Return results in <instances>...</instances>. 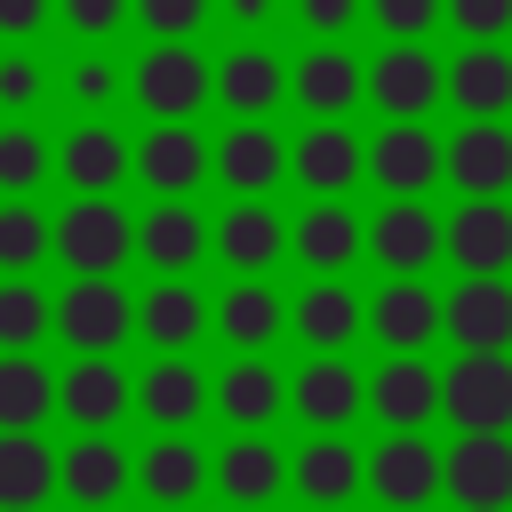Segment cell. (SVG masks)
Masks as SVG:
<instances>
[{"label":"cell","mask_w":512,"mask_h":512,"mask_svg":"<svg viewBox=\"0 0 512 512\" xmlns=\"http://www.w3.org/2000/svg\"><path fill=\"white\" fill-rule=\"evenodd\" d=\"M128 104L144 120H200L216 104V56H200L192 40H152L128 64Z\"/></svg>","instance_id":"1"},{"label":"cell","mask_w":512,"mask_h":512,"mask_svg":"<svg viewBox=\"0 0 512 512\" xmlns=\"http://www.w3.org/2000/svg\"><path fill=\"white\" fill-rule=\"evenodd\" d=\"M56 264L64 272H128L136 264V216L112 192H72L56 208Z\"/></svg>","instance_id":"2"},{"label":"cell","mask_w":512,"mask_h":512,"mask_svg":"<svg viewBox=\"0 0 512 512\" xmlns=\"http://www.w3.org/2000/svg\"><path fill=\"white\" fill-rule=\"evenodd\" d=\"M56 336L64 352H120L136 336V296L120 288V272H72L56 288Z\"/></svg>","instance_id":"3"},{"label":"cell","mask_w":512,"mask_h":512,"mask_svg":"<svg viewBox=\"0 0 512 512\" xmlns=\"http://www.w3.org/2000/svg\"><path fill=\"white\" fill-rule=\"evenodd\" d=\"M368 104L384 120H432L448 104V56H432L424 40H384L368 56Z\"/></svg>","instance_id":"4"},{"label":"cell","mask_w":512,"mask_h":512,"mask_svg":"<svg viewBox=\"0 0 512 512\" xmlns=\"http://www.w3.org/2000/svg\"><path fill=\"white\" fill-rule=\"evenodd\" d=\"M368 264H384V272L448 264V216L424 192H384V208L368 216Z\"/></svg>","instance_id":"5"},{"label":"cell","mask_w":512,"mask_h":512,"mask_svg":"<svg viewBox=\"0 0 512 512\" xmlns=\"http://www.w3.org/2000/svg\"><path fill=\"white\" fill-rule=\"evenodd\" d=\"M440 416L456 432H512V352H456L440 368Z\"/></svg>","instance_id":"6"},{"label":"cell","mask_w":512,"mask_h":512,"mask_svg":"<svg viewBox=\"0 0 512 512\" xmlns=\"http://www.w3.org/2000/svg\"><path fill=\"white\" fill-rule=\"evenodd\" d=\"M288 104L304 120H352V104H368V56H352L344 40H312L304 56H288Z\"/></svg>","instance_id":"7"},{"label":"cell","mask_w":512,"mask_h":512,"mask_svg":"<svg viewBox=\"0 0 512 512\" xmlns=\"http://www.w3.org/2000/svg\"><path fill=\"white\" fill-rule=\"evenodd\" d=\"M216 256V216L192 208V192H152L136 216V264L144 272H200Z\"/></svg>","instance_id":"8"},{"label":"cell","mask_w":512,"mask_h":512,"mask_svg":"<svg viewBox=\"0 0 512 512\" xmlns=\"http://www.w3.org/2000/svg\"><path fill=\"white\" fill-rule=\"evenodd\" d=\"M128 408H136V376L120 368V352H72V368L56 376V416L72 432H120Z\"/></svg>","instance_id":"9"},{"label":"cell","mask_w":512,"mask_h":512,"mask_svg":"<svg viewBox=\"0 0 512 512\" xmlns=\"http://www.w3.org/2000/svg\"><path fill=\"white\" fill-rule=\"evenodd\" d=\"M280 104H288V56L264 32H248L240 48L216 56V112L224 120H272Z\"/></svg>","instance_id":"10"},{"label":"cell","mask_w":512,"mask_h":512,"mask_svg":"<svg viewBox=\"0 0 512 512\" xmlns=\"http://www.w3.org/2000/svg\"><path fill=\"white\" fill-rule=\"evenodd\" d=\"M368 336L384 352H432L448 336L440 288H424V272H384V288L368 296Z\"/></svg>","instance_id":"11"},{"label":"cell","mask_w":512,"mask_h":512,"mask_svg":"<svg viewBox=\"0 0 512 512\" xmlns=\"http://www.w3.org/2000/svg\"><path fill=\"white\" fill-rule=\"evenodd\" d=\"M136 336L152 352H192L200 336H216V296H200L192 272H152V288L136 296Z\"/></svg>","instance_id":"12"},{"label":"cell","mask_w":512,"mask_h":512,"mask_svg":"<svg viewBox=\"0 0 512 512\" xmlns=\"http://www.w3.org/2000/svg\"><path fill=\"white\" fill-rule=\"evenodd\" d=\"M368 408V376L352 368V352H304V368L288 376V416L312 432H344Z\"/></svg>","instance_id":"13"},{"label":"cell","mask_w":512,"mask_h":512,"mask_svg":"<svg viewBox=\"0 0 512 512\" xmlns=\"http://www.w3.org/2000/svg\"><path fill=\"white\" fill-rule=\"evenodd\" d=\"M136 176V144L104 120V112H80L56 144V184L64 192H120Z\"/></svg>","instance_id":"14"},{"label":"cell","mask_w":512,"mask_h":512,"mask_svg":"<svg viewBox=\"0 0 512 512\" xmlns=\"http://www.w3.org/2000/svg\"><path fill=\"white\" fill-rule=\"evenodd\" d=\"M368 184L376 192H432V184H448V144L432 136V120H384L368 136Z\"/></svg>","instance_id":"15"},{"label":"cell","mask_w":512,"mask_h":512,"mask_svg":"<svg viewBox=\"0 0 512 512\" xmlns=\"http://www.w3.org/2000/svg\"><path fill=\"white\" fill-rule=\"evenodd\" d=\"M288 256H296L304 272H352V264L368 256V224L352 216L344 192H312V208L288 216Z\"/></svg>","instance_id":"16"},{"label":"cell","mask_w":512,"mask_h":512,"mask_svg":"<svg viewBox=\"0 0 512 512\" xmlns=\"http://www.w3.org/2000/svg\"><path fill=\"white\" fill-rule=\"evenodd\" d=\"M288 336L304 352H352V336H368V296L344 272H312V288H296L288 304Z\"/></svg>","instance_id":"17"},{"label":"cell","mask_w":512,"mask_h":512,"mask_svg":"<svg viewBox=\"0 0 512 512\" xmlns=\"http://www.w3.org/2000/svg\"><path fill=\"white\" fill-rule=\"evenodd\" d=\"M440 488H448V448H432L424 432H384V440L368 448V496L416 512V504H432Z\"/></svg>","instance_id":"18"},{"label":"cell","mask_w":512,"mask_h":512,"mask_svg":"<svg viewBox=\"0 0 512 512\" xmlns=\"http://www.w3.org/2000/svg\"><path fill=\"white\" fill-rule=\"evenodd\" d=\"M136 408L152 432H192L200 416H216V376H200L192 352H152V368L136 376Z\"/></svg>","instance_id":"19"},{"label":"cell","mask_w":512,"mask_h":512,"mask_svg":"<svg viewBox=\"0 0 512 512\" xmlns=\"http://www.w3.org/2000/svg\"><path fill=\"white\" fill-rule=\"evenodd\" d=\"M440 304L456 352H512V272H456Z\"/></svg>","instance_id":"20"},{"label":"cell","mask_w":512,"mask_h":512,"mask_svg":"<svg viewBox=\"0 0 512 512\" xmlns=\"http://www.w3.org/2000/svg\"><path fill=\"white\" fill-rule=\"evenodd\" d=\"M216 176V144L192 120H152L136 136V184L144 192H200Z\"/></svg>","instance_id":"21"},{"label":"cell","mask_w":512,"mask_h":512,"mask_svg":"<svg viewBox=\"0 0 512 512\" xmlns=\"http://www.w3.org/2000/svg\"><path fill=\"white\" fill-rule=\"evenodd\" d=\"M288 256V216L272 208V192H232L216 216V264L224 272H272Z\"/></svg>","instance_id":"22"},{"label":"cell","mask_w":512,"mask_h":512,"mask_svg":"<svg viewBox=\"0 0 512 512\" xmlns=\"http://www.w3.org/2000/svg\"><path fill=\"white\" fill-rule=\"evenodd\" d=\"M440 496L456 512H504L512 504V432H456Z\"/></svg>","instance_id":"23"},{"label":"cell","mask_w":512,"mask_h":512,"mask_svg":"<svg viewBox=\"0 0 512 512\" xmlns=\"http://www.w3.org/2000/svg\"><path fill=\"white\" fill-rule=\"evenodd\" d=\"M216 336L224 352H272L288 336V296L272 288V272H232L216 296Z\"/></svg>","instance_id":"24"},{"label":"cell","mask_w":512,"mask_h":512,"mask_svg":"<svg viewBox=\"0 0 512 512\" xmlns=\"http://www.w3.org/2000/svg\"><path fill=\"white\" fill-rule=\"evenodd\" d=\"M368 416L384 432H424L440 416V368L424 352H384V368L368 376Z\"/></svg>","instance_id":"25"},{"label":"cell","mask_w":512,"mask_h":512,"mask_svg":"<svg viewBox=\"0 0 512 512\" xmlns=\"http://www.w3.org/2000/svg\"><path fill=\"white\" fill-rule=\"evenodd\" d=\"M136 488V456L112 432H72V448H56V496L64 504H112Z\"/></svg>","instance_id":"26"},{"label":"cell","mask_w":512,"mask_h":512,"mask_svg":"<svg viewBox=\"0 0 512 512\" xmlns=\"http://www.w3.org/2000/svg\"><path fill=\"white\" fill-rule=\"evenodd\" d=\"M448 264L456 272H512V200L504 192H464L448 208Z\"/></svg>","instance_id":"27"},{"label":"cell","mask_w":512,"mask_h":512,"mask_svg":"<svg viewBox=\"0 0 512 512\" xmlns=\"http://www.w3.org/2000/svg\"><path fill=\"white\" fill-rule=\"evenodd\" d=\"M448 112L456 120H512V48L504 40H464L448 56Z\"/></svg>","instance_id":"28"},{"label":"cell","mask_w":512,"mask_h":512,"mask_svg":"<svg viewBox=\"0 0 512 512\" xmlns=\"http://www.w3.org/2000/svg\"><path fill=\"white\" fill-rule=\"evenodd\" d=\"M136 488L152 504H192L216 488V456L192 432H152V448H136Z\"/></svg>","instance_id":"29"},{"label":"cell","mask_w":512,"mask_h":512,"mask_svg":"<svg viewBox=\"0 0 512 512\" xmlns=\"http://www.w3.org/2000/svg\"><path fill=\"white\" fill-rule=\"evenodd\" d=\"M288 176L304 192H352L368 176V144L344 128V120H312L296 144H288Z\"/></svg>","instance_id":"30"},{"label":"cell","mask_w":512,"mask_h":512,"mask_svg":"<svg viewBox=\"0 0 512 512\" xmlns=\"http://www.w3.org/2000/svg\"><path fill=\"white\" fill-rule=\"evenodd\" d=\"M288 488L312 496V504H352L368 488V448H352L344 432H312L296 456H288Z\"/></svg>","instance_id":"31"},{"label":"cell","mask_w":512,"mask_h":512,"mask_svg":"<svg viewBox=\"0 0 512 512\" xmlns=\"http://www.w3.org/2000/svg\"><path fill=\"white\" fill-rule=\"evenodd\" d=\"M216 416H224L232 432H264L272 416H288V376H280L264 352L224 360V376H216Z\"/></svg>","instance_id":"32"},{"label":"cell","mask_w":512,"mask_h":512,"mask_svg":"<svg viewBox=\"0 0 512 512\" xmlns=\"http://www.w3.org/2000/svg\"><path fill=\"white\" fill-rule=\"evenodd\" d=\"M288 176V136L264 128V120H232L216 136V184L224 192H272Z\"/></svg>","instance_id":"33"},{"label":"cell","mask_w":512,"mask_h":512,"mask_svg":"<svg viewBox=\"0 0 512 512\" xmlns=\"http://www.w3.org/2000/svg\"><path fill=\"white\" fill-rule=\"evenodd\" d=\"M448 192H512V128L464 120L448 136Z\"/></svg>","instance_id":"34"},{"label":"cell","mask_w":512,"mask_h":512,"mask_svg":"<svg viewBox=\"0 0 512 512\" xmlns=\"http://www.w3.org/2000/svg\"><path fill=\"white\" fill-rule=\"evenodd\" d=\"M280 488H288V456H280L264 432H240V440L216 448V496H232V504H272Z\"/></svg>","instance_id":"35"},{"label":"cell","mask_w":512,"mask_h":512,"mask_svg":"<svg viewBox=\"0 0 512 512\" xmlns=\"http://www.w3.org/2000/svg\"><path fill=\"white\" fill-rule=\"evenodd\" d=\"M56 496V448L24 424H0V512H32Z\"/></svg>","instance_id":"36"},{"label":"cell","mask_w":512,"mask_h":512,"mask_svg":"<svg viewBox=\"0 0 512 512\" xmlns=\"http://www.w3.org/2000/svg\"><path fill=\"white\" fill-rule=\"evenodd\" d=\"M56 416V368L40 352H0V424L40 432Z\"/></svg>","instance_id":"37"},{"label":"cell","mask_w":512,"mask_h":512,"mask_svg":"<svg viewBox=\"0 0 512 512\" xmlns=\"http://www.w3.org/2000/svg\"><path fill=\"white\" fill-rule=\"evenodd\" d=\"M56 264V216L32 208V192H0V272Z\"/></svg>","instance_id":"38"},{"label":"cell","mask_w":512,"mask_h":512,"mask_svg":"<svg viewBox=\"0 0 512 512\" xmlns=\"http://www.w3.org/2000/svg\"><path fill=\"white\" fill-rule=\"evenodd\" d=\"M56 336V296H40L32 272H0V352H40Z\"/></svg>","instance_id":"39"},{"label":"cell","mask_w":512,"mask_h":512,"mask_svg":"<svg viewBox=\"0 0 512 512\" xmlns=\"http://www.w3.org/2000/svg\"><path fill=\"white\" fill-rule=\"evenodd\" d=\"M56 176V144L32 120H0V192H40Z\"/></svg>","instance_id":"40"},{"label":"cell","mask_w":512,"mask_h":512,"mask_svg":"<svg viewBox=\"0 0 512 512\" xmlns=\"http://www.w3.org/2000/svg\"><path fill=\"white\" fill-rule=\"evenodd\" d=\"M120 96H128V72H120L112 56H96V40H88V56L64 64V104H72V112H112Z\"/></svg>","instance_id":"41"},{"label":"cell","mask_w":512,"mask_h":512,"mask_svg":"<svg viewBox=\"0 0 512 512\" xmlns=\"http://www.w3.org/2000/svg\"><path fill=\"white\" fill-rule=\"evenodd\" d=\"M40 104H48V64L24 56V40H8V56H0V120H32Z\"/></svg>","instance_id":"42"},{"label":"cell","mask_w":512,"mask_h":512,"mask_svg":"<svg viewBox=\"0 0 512 512\" xmlns=\"http://www.w3.org/2000/svg\"><path fill=\"white\" fill-rule=\"evenodd\" d=\"M56 24L72 32V40H112V32H128L136 24V0H56Z\"/></svg>","instance_id":"43"},{"label":"cell","mask_w":512,"mask_h":512,"mask_svg":"<svg viewBox=\"0 0 512 512\" xmlns=\"http://www.w3.org/2000/svg\"><path fill=\"white\" fill-rule=\"evenodd\" d=\"M136 24L152 40H200L216 24V0H136Z\"/></svg>","instance_id":"44"},{"label":"cell","mask_w":512,"mask_h":512,"mask_svg":"<svg viewBox=\"0 0 512 512\" xmlns=\"http://www.w3.org/2000/svg\"><path fill=\"white\" fill-rule=\"evenodd\" d=\"M368 24L384 40H432L448 24V0H368Z\"/></svg>","instance_id":"45"},{"label":"cell","mask_w":512,"mask_h":512,"mask_svg":"<svg viewBox=\"0 0 512 512\" xmlns=\"http://www.w3.org/2000/svg\"><path fill=\"white\" fill-rule=\"evenodd\" d=\"M288 16H296L304 40H344V32L368 16V0H288Z\"/></svg>","instance_id":"46"},{"label":"cell","mask_w":512,"mask_h":512,"mask_svg":"<svg viewBox=\"0 0 512 512\" xmlns=\"http://www.w3.org/2000/svg\"><path fill=\"white\" fill-rule=\"evenodd\" d=\"M448 32L456 40H504L512 32V0H448Z\"/></svg>","instance_id":"47"},{"label":"cell","mask_w":512,"mask_h":512,"mask_svg":"<svg viewBox=\"0 0 512 512\" xmlns=\"http://www.w3.org/2000/svg\"><path fill=\"white\" fill-rule=\"evenodd\" d=\"M56 24V0H0V40H40Z\"/></svg>","instance_id":"48"},{"label":"cell","mask_w":512,"mask_h":512,"mask_svg":"<svg viewBox=\"0 0 512 512\" xmlns=\"http://www.w3.org/2000/svg\"><path fill=\"white\" fill-rule=\"evenodd\" d=\"M216 16H224L232 32H272V24L288 16V0H216Z\"/></svg>","instance_id":"49"}]
</instances>
